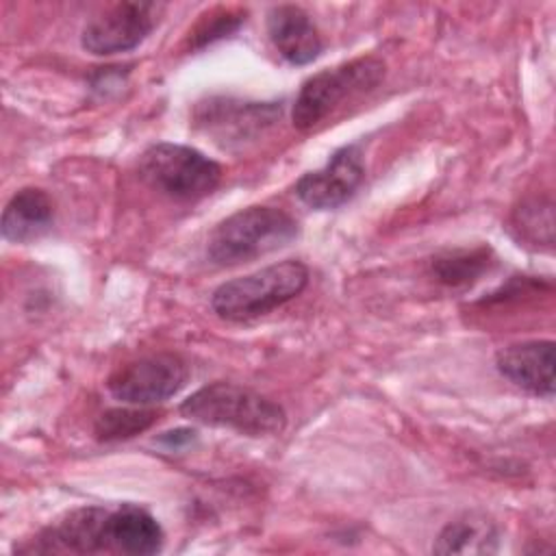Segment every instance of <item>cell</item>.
<instances>
[{"mask_svg":"<svg viewBox=\"0 0 556 556\" xmlns=\"http://www.w3.org/2000/svg\"><path fill=\"white\" fill-rule=\"evenodd\" d=\"M180 413L198 424L230 428L248 437L278 434L287 421L276 402L232 382H213L198 389L180 404Z\"/></svg>","mask_w":556,"mask_h":556,"instance_id":"6da1fadb","label":"cell"},{"mask_svg":"<svg viewBox=\"0 0 556 556\" xmlns=\"http://www.w3.org/2000/svg\"><path fill=\"white\" fill-rule=\"evenodd\" d=\"M298 237V222L274 206H248L219 222L206 243L215 265H239L276 252Z\"/></svg>","mask_w":556,"mask_h":556,"instance_id":"7a4b0ae2","label":"cell"},{"mask_svg":"<svg viewBox=\"0 0 556 556\" xmlns=\"http://www.w3.org/2000/svg\"><path fill=\"white\" fill-rule=\"evenodd\" d=\"M308 282L300 261H280L254 274L219 285L211 295L213 311L230 321H248L295 298Z\"/></svg>","mask_w":556,"mask_h":556,"instance_id":"3957f363","label":"cell"},{"mask_svg":"<svg viewBox=\"0 0 556 556\" xmlns=\"http://www.w3.org/2000/svg\"><path fill=\"white\" fill-rule=\"evenodd\" d=\"M384 76V63L376 56H361L337 67L317 72L298 91L291 119L298 130L315 128L343 100L371 91Z\"/></svg>","mask_w":556,"mask_h":556,"instance_id":"277c9868","label":"cell"},{"mask_svg":"<svg viewBox=\"0 0 556 556\" xmlns=\"http://www.w3.org/2000/svg\"><path fill=\"white\" fill-rule=\"evenodd\" d=\"M139 176L167 198L198 200L217 187L222 167L191 146L161 141L139 156Z\"/></svg>","mask_w":556,"mask_h":556,"instance_id":"5b68a950","label":"cell"},{"mask_svg":"<svg viewBox=\"0 0 556 556\" xmlns=\"http://www.w3.org/2000/svg\"><path fill=\"white\" fill-rule=\"evenodd\" d=\"M189 378L187 363L169 352L148 354L117 367L106 387L111 395L128 406H152L176 395Z\"/></svg>","mask_w":556,"mask_h":556,"instance_id":"8992f818","label":"cell"},{"mask_svg":"<svg viewBox=\"0 0 556 556\" xmlns=\"http://www.w3.org/2000/svg\"><path fill=\"white\" fill-rule=\"evenodd\" d=\"M161 11L156 2H117L85 24L80 43L98 56L128 52L152 33Z\"/></svg>","mask_w":556,"mask_h":556,"instance_id":"52a82bcc","label":"cell"},{"mask_svg":"<svg viewBox=\"0 0 556 556\" xmlns=\"http://www.w3.org/2000/svg\"><path fill=\"white\" fill-rule=\"evenodd\" d=\"M363 178L365 165L358 146H345L321 169L304 174L295 185V195L317 211L337 208L356 193Z\"/></svg>","mask_w":556,"mask_h":556,"instance_id":"ba28073f","label":"cell"},{"mask_svg":"<svg viewBox=\"0 0 556 556\" xmlns=\"http://www.w3.org/2000/svg\"><path fill=\"white\" fill-rule=\"evenodd\" d=\"M497 371L519 389L539 395H554V343L552 341H523L513 343L497 352Z\"/></svg>","mask_w":556,"mask_h":556,"instance_id":"9c48e42d","label":"cell"},{"mask_svg":"<svg viewBox=\"0 0 556 556\" xmlns=\"http://www.w3.org/2000/svg\"><path fill=\"white\" fill-rule=\"evenodd\" d=\"M267 35L278 54L293 65L315 61L324 48L311 15L295 4H278L267 11Z\"/></svg>","mask_w":556,"mask_h":556,"instance_id":"30bf717a","label":"cell"},{"mask_svg":"<svg viewBox=\"0 0 556 556\" xmlns=\"http://www.w3.org/2000/svg\"><path fill=\"white\" fill-rule=\"evenodd\" d=\"M106 517L104 506H83L67 513L54 526H50L37 539V549L41 552H76L93 554L106 549Z\"/></svg>","mask_w":556,"mask_h":556,"instance_id":"8fae6325","label":"cell"},{"mask_svg":"<svg viewBox=\"0 0 556 556\" xmlns=\"http://www.w3.org/2000/svg\"><path fill=\"white\" fill-rule=\"evenodd\" d=\"M104 539L106 552L150 556L163 547V528L146 508L122 504L113 510L109 508Z\"/></svg>","mask_w":556,"mask_h":556,"instance_id":"7c38bea8","label":"cell"},{"mask_svg":"<svg viewBox=\"0 0 556 556\" xmlns=\"http://www.w3.org/2000/svg\"><path fill=\"white\" fill-rule=\"evenodd\" d=\"M54 208L46 191L35 187L20 189L2 211V237L15 243L39 239L50 230Z\"/></svg>","mask_w":556,"mask_h":556,"instance_id":"4fadbf2b","label":"cell"},{"mask_svg":"<svg viewBox=\"0 0 556 556\" xmlns=\"http://www.w3.org/2000/svg\"><path fill=\"white\" fill-rule=\"evenodd\" d=\"M437 554H489L497 549V528L482 515L450 521L432 547Z\"/></svg>","mask_w":556,"mask_h":556,"instance_id":"5bb4252c","label":"cell"},{"mask_svg":"<svg viewBox=\"0 0 556 556\" xmlns=\"http://www.w3.org/2000/svg\"><path fill=\"white\" fill-rule=\"evenodd\" d=\"M491 265V250H454L432 261V274L447 287H467L476 282Z\"/></svg>","mask_w":556,"mask_h":556,"instance_id":"9a60e30c","label":"cell"},{"mask_svg":"<svg viewBox=\"0 0 556 556\" xmlns=\"http://www.w3.org/2000/svg\"><path fill=\"white\" fill-rule=\"evenodd\" d=\"M159 419L156 410L150 406H132V408H111L102 413L96 421V437L100 441H119L130 439L143 430H148Z\"/></svg>","mask_w":556,"mask_h":556,"instance_id":"2e32d148","label":"cell"},{"mask_svg":"<svg viewBox=\"0 0 556 556\" xmlns=\"http://www.w3.org/2000/svg\"><path fill=\"white\" fill-rule=\"evenodd\" d=\"M513 228L519 232V239L530 243L552 245L554 241V211L552 202L543 198L523 200L513 213Z\"/></svg>","mask_w":556,"mask_h":556,"instance_id":"e0dca14e","label":"cell"},{"mask_svg":"<svg viewBox=\"0 0 556 556\" xmlns=\"http://www.w3.org/2000/svg\"><path fill=\"white\" fill-rule=\"evenodd\" d=\"M206 17L208 20H200L198 26L189 33V48H200V46H206L215 39L230 35L245 20V11L226 9V11H215Z\"/></svg>","mask_w":556,"mask_h":556,"instance_id":"ac0fdd59","label":"cell"},{"mask_svg":"<svg viewBox=\"0 0 556 556\" xmlns=\"http://www.w3.org/2000/svg\"><path fill=\"white\" fill-rule=\"evenodd\" d=\"M195 439V432L193 430H187V428H178V430H172V432H165L159 441L165 443L167 447H180V445H189L191 441Z\"/></svg>","mask_w":556,"mask_h":556,"instance_id":"d6986e66","label":"cell"}]
</instances>
